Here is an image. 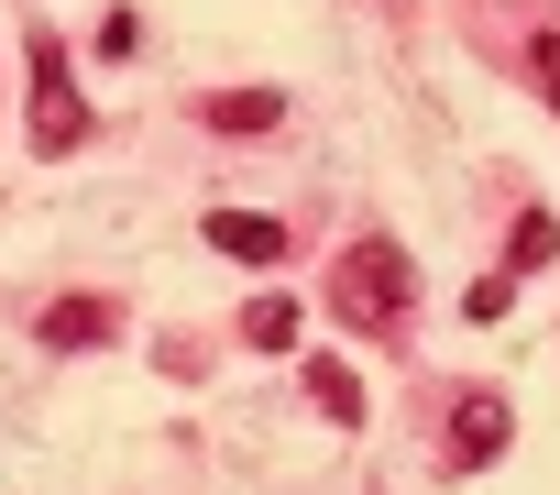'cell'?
Here are the masks:
<instances>
[{
    "label": "cell",
    "instance_id": "3957f363",
    "mask_svg": "<svg viewBox=\"0 0 560 495\" xmlns=\"http://www.w3.org/2000/svg\"><path fill=\"white\" fill-rule=\"evenodd\" d=\"M451 407H462V418H451V473L494 462V451H505V429H516V418H505V396H451Z\"/></svg>",
    "mask_w": 560,
    "mask_h": 495
},
{
    "label": "cell",
    "instance_id": "52a82bcc",
    "mask_svg": "<svg viewBox=\"0 0 560 495\" xmlns=\"http://www.w3.org/2000/svg\"><path fill=\"white\" fill-rule=\"evenodd\" d=\"M308 396H319V418H341V429L363 418V385H352V364H330V353L308 364Z\"/></svg>",
    "mask_w": 560,
    "mask_h": 495
},
{
    "label": "cell",
    "instance_id": "6da1fadb",
    "mask_svg": "<svg viewBox=\"0 0 560 495\" xmlns=\"http://www.w3.org/2000/svg\"><path fill=\"white\" fill-rule=\"evenodd\" d=\"M330 298H341V320H363V331H396L407 309H418V265H407V242H352L341 254V276H330Z\"/></svg>",
    "mask_w": 560,
    "mask_h": 495
},
{
    "label": "cell",
    "instance_id": "ba28073f",
    "mask_svg": "<svg viewBox=\"0 0 560 495\" xmlns=\"http://www.w3.org/2000/svg\"><path fill=\"white\" fill-rule=\"evenodd\" d=\"M45 342H110V309L100 298H56L45 309Z\"/></svg>",
    "mask_w": 560,
    "mask_h": 495
},
{
    "label": "cell",
    "instance_id": "9c48e42d",
    "mask_svg": "<svg viewBox=\"0 0 560 495\" xmlns=\"http://www.w3.org/2000/svg\"><path fill=\"white\" fill-rule=\"evenodd\" d=\"M549 254H560V220H549V209H527V220H516V276H538Z\"/></svg>",
    "mask_w": 560,
    "mask_h": 495
},
{
    "label": "cell",
    "instance_id": "277c9868",
    "mask_svg": "<svg viewBox=\"0 0 560 495\" xmlns=\"http://www.w3.org/2000/svg\"><path fill=\"white\" fill-rule=\"evenodd\" d=\"M209 242L231 265H275V254H287V231H275L264 209H209Z\"/></svg>",
    "mask_w": 560,
    "mask_h": 495
},
{
    "label": "cell",
    "instance_id": "7a4b0ae2",
    "mask_svg": "<svg viewBox=\"0 0 560 495\" xmlns=\"http://www.w3.org/2000/svg\"><path fill=\"white\" fill-rule=\"evenodd\" d=\"M34 143H45V154H78V143H89V100H78V78H67V45H56V34L34 45Z\"/></svg>",
    "mask_w": 560,
    "mask_h": 495
},
{
    "label": "cell",
    "instance_id": "5b68a950",
    "mask_svg": "<svg viewBox=\"0 0 560 495\" xmlns=\"http://www.w3.org/2000/svg\"><path fill=\"white\" fill-rule=\"evenodd\" d=\"M275 122H287L275 89H220V100H209V133H275Z\"/></svg>",
    "mask_w": 560,
    "mask_h": 495
},
{
    "label": "cell",
    "instance_id": "8992f818",
    "mask_svg": "<svg viewBox=\"0 0 560 495\" xmlns=\"http://www.w3.org/2000/svg\"><path fill=\"white\" fill-rule=\"evenodd\" d=\"M298 320H308L298 298H253V309H242V342H253V353H298Z\"/></svg>",
    "mask_w": 560,
    "mask_h": 495
},
{
    "label": "cell",
    "instance_id": "30bf717a",
    "mask_svg": "<svg viewBox=\"0 0 560 495\" xmlns=\"http://www.w3.org/2000/svg\"><path fill=\"white\" fill-rule=\"evenodd\" d=\"M505 309H516V276H483V287H472V298H462V320H483V331H494V320H505Z\"/></svg>",
    "mask_w": 560,
    "mask_h": 495
},
{
    "label": "cell",
    "instance_id": "8fae6325",
    "mask_svg": "<svg viewBox=\"0 0 560 495\" xmlns=\"http://www.w3.org/2000/svg\"><path fill=\"white\" fill-rule=\"evenodd\" d=\"M527 78H538V100L560 111V45H527Z\"/></svg>",
    "mask_w": 560,
    "mask_h": 495
}]
</instances>
